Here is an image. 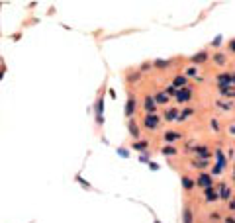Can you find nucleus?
<instances>
[{"label":"nucleus","instance_id":"obj_1","mask_svg":"<svg viewBox=\"0 0 235 223\" xmlns=\"http://www.w3.org/2000/svg\"><path fill=\"white\" fill-rule=\"evenodd\" d=\"M157 115H147V118H145V125L147 127H157Z\"/></svg>","mask_w":235,"mask_h":223},{"label":"nucleus","instance_id":"obj_2","mask_svg":"<svg viewBox=\"0 0 235 223\" xmlns=\"http://www.w3.org/2000/svg\"><path fill=\"white\" fill-rule=\"evenodd\" d=\"M188 98H190V90H182V92H178V102H186Z\"/></svg>","mask_w":235,"mask_h":223},{"label":"nucleus","instance_id":"obj_3","mask_svg":"<svg viewBox=\"0 0 235 223\" xmlns=\"http://www.w3.org/2000/svg\"><path fill=\"white\" fill-rule=\"evenodd\" d=\"M198 182H200L202 186H210V184H212V178H210V176H206V174H202Z\"/></svg>","mask_w":235,"mask_h":223},{"label":"nucleus","instance_id":"obj_4","mask_svg":"<svg viewBox=\"0 0 235 223\" xmlns=\"http://www.w3.org/2000/svg\"><path fill=\"white\" fill-rule=\"evenodd\" d=\"M184 82H186V78H184V76L174 78V86H184Z\"/></svg>","mask_w":235,"mask_h":223},{"label":"nucleus","instance_id":"obj_5","mask_svg":"<svg viewBox=\"0 0 235 223\" xmlns=\"http://www.w3.org/2000/svg\"><path fill=\"white\" fill-rule=\"evenodd\" d=\"M184 223H192V213H190V209H184Z\"/></svg>","mask_w":235,"mask_h":223},{"label":"nucleus","instance_id":"obj_6","mask_svg":"<svg viewBox=\"0 0 235 223\" xmlns=\"http://www.w3.org/2000/svg\"><path fill=\"white\" fill-rule=\"evenodd\" d=\"M133 108H135V100H129V102H127V114H131Z\"/></svg>","mask_w":235,"mask_h":223},{"label":"nucleus","instance_id":"obj_7","mask_svg":"<svg viewBox=\"0 0 235 223\" xmlns=\"http://www.w3.org/2000/svg\"><path fill=\"white\" fill-rule=\"evenodd\" d=\"M157 102L165 104V102H167V94H159V96H157Z\"/></svg>","mask_w":235,"mask_h":223},{"label":"nucleus","instance_id":"obj_8","mask_svg":"<svg viewBox=\"0 0 235 223\" xmlns=\"http://www.w3.org/2000/svg\"><path fill=\"white\" fill-rule=\"evenodd\" d=\"M145 108H147V110H153V100H151V98H147V102H145Z\"/></svg>","mask_w":235,"mask_h":223},{"label":"nucleus","instance_id":"obj_9","mask_svg":"<svg viewBox=\"0 0 235 223\" xmlns=\"http://www.w3.org/2000/svg\"><path fill=\"white\" fill-rule=\"evenodd\" d=\"M206 194H208V198H210V200H216V194H213V190H206Z\"/></svg>","mask_w":235,"mask_h":223},{"label":"nucleus","instance_id":"obj_10","mask_svg":"<svg viewBox=\"0 0 235 223\" xmlns=\"http://www.w3.org/2000/svg\"><path fill=\"white\" fill-rule=\"evenodd\" d=\"M184 186H186V188H190V186H192V180H188V178H184Z\"/></svg>","mask_w":235,"mask_h":223},{"label":"nucleus","instance_id":"obj_11","mask_svg":"<svg viewBox=\"0 0 235 223\" xmlns=\"http://www.w3.org/2000/svg\"><path fill=\"white\" fill-rule=\"evenodd\" d=\"M176 137H178L176 133H169V135H167V139H176Z\"/></svg>","mask_w":235,"mask_h":223}]
</instances>
